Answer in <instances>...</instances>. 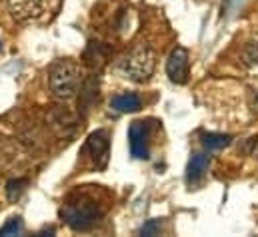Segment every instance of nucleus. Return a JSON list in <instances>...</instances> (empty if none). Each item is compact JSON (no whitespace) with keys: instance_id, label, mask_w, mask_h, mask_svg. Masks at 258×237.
Masks as SVG:
<instances>
[{"instance_id":"obj_1","label":"nucleus","mask_w":258,"mask_h":237,"mask_svg":"<svg viewBox=\"0 0 258 237\" xmlns=\"http://www.w3.org/2000/svg\"><path fill=\"white\" fill-rule=\"evenodd\" d=\"M60 217L64 219V223L70 229H74V231H88V229H92L100 221L102 209H100V205L94 199L80 195L78 199L68 201V203L62 205Z\"/></svg>"},{"instance_id":"obj_2","label":"nucleus","mask_w":258,"mask_h":237,"mask_svg":"<svg viewBox=\"0 0 258 237\" xmlns=\"http://www.w3.org/2000/svg\"><path fill=\"white\" fill-rule=\"evenodd\" d=\"M80 66L74 60H58L48 70V88L50 92L60 98L68 100L78 92L80 86Z\"/></svg>"},{"instance_id":"obj_3","label":"nucleus","mask_w":258,"mask_h":237,"mask_svg":"<svg viewBox=\"0 0 258 237\" xmlns=\"http://www.w3.org/2000/svg\"><path fill=\"white\" fill-rule=\"evenodd\" d=\"M154 68H156V52L146 42H138L122 64L124 74L134 82H146L154 74Z\"/></svg>"},{"instance_id":"obj_4","label":"nucleus","mask_w":258,"mask_h":237,"mask_svg":"<svg viewBox=\"0 0 258 237\" xmlns=\"http://www.w3.org/2000/svg\"><path fill=\"white\" fill-rule=\"evenodd\" d=\"M166 74L170 78V82L182 86L188 82V76H190V56H188V50L182 48V46H176L170 56L166 60Z\"/></svg>"},{"instance_id":"obj_5","label":"nucleus","mask_w":258,"mask_h":237,"mask_svg":"<svg viewBox=\"0 0 258 237\" xmlns=\"http://www.w3.org/2000/svg\"><path fill=\"white\" fill-rule=\"evenodd\" d=\"M130 154L138 160H146L150 156V128L146 122L136 120L128 128Z\"/></svg>"},{"instance_id":"obj_6","label":"nucleus","mask_w":258,"mask_h":237,"mask_svg":"<svg viewBox=\"0 0 258 237\" xmlns=\"http://www.w3.org/2000/svg\"><path fill=\"white\" fill-rule=\"evenodd\" d=\"M86 152L90 154L92 162L96 164L98 170H104L108 164V156H110V140L108 134L104 130H96L88 136L86 140Z\"/></svg>"},{"instance_id":"obj_7","label":"nucleus","mask_w":258,"mask_h":237,"mask_svg":"<svg viewBox=\"0 0 258 237\" xmlns=\"http://www.w3.org/2000/svg\"><path fill=\"white\" fill-rule=\"evenodd\" d=\"M6 6L18 22H30L42 14V0H6Z\"/></svg>"},{"instance_id":"obj_8","label":"nucleus","mask_w":258,"mask_h":237,"mask_svg":"<svg viewBox=\"0 0 258 237\" xmlns=\"http://www.w3.org/2000/svg\"><path fill=\"white\" fill-rule=\"evenodd\" d=\"M110 108L118 114H132V112H138L142 108V100L134 92H124V94H118L110 100Z\"/></svg>"},{"instance_id":"obj_9","label":"nucleus","mask_w":258,"mask_h":237,"mask_svg":"<svg viewBox=\"0 0 258 237\" xmlns=\"http://www.w3.org/2000/svg\"><path fill=\"white\" fill-rule=\"evenodd\" d=\"M210 166V156L208 154H194L188 162V170H186V179L188 183H198L202 176L206 174Z\"/></svg>"},{"instance_id":"obj_10","label":"nucleus","mask_w":258,"mask_h":237,"mask_svg":"<svg viewBox=\"0 0 258 237\" xmlns=\"http://www.w3.org/2000/svg\"><path fill=\"white\" fill-rule=\"evenodd\" d=\"M230 142H232V136H228V134H214V132L202 134V146L206 150H222Z\"/></svg>"},{"instance_id":"obj_11","label":"nucleus","mask_w":258,"mask_h":237,"mask_svg":"<svg viewBox=\"0 0 258 237\" xmlns=\"http://www.w3.org/2000/svg\"><path fill=\"white\" fill-rule=\"evenodd\" d=\"M26 185H28V179H24V178L10 179V181L6 183V197H8V201H16V199L24 193Z\"/></svg>"},{"instance_id":"obj_12","label":"nucleus","mask_w":258,"mask_h":237,"mask_svg":"<svg viewBox=\"0 0 258 237\" xmlns=\"http://www.w3.org/2000/svg\"><path fill=\"white\" fill-rule=\"evenodd\" d=\"M24 231V223L20 217H10L4 227H0V235H20Z\"/></svg>"},{"instance_id":"obj_13","label":"nucleus","mask_w":258,"mask_h":237,"mask_svg":"<svg viewBox=\"0 0 258 237\" xmlns=\"http://www.w3.org/2000/svg\"><path fill=\"white\" fill-rule=\"evenodd\" d=\"M158 231H160V221H158V219H150V221L140 229L142 235H156Z\"/></svg>"},{"instance_id":"obj_14","label":"nucleus","mask_w":258,"mask_h":237,"mask_svg":"<svg viewBox=\"0 0 258 237\" xmlns=\"http://www.w3.org/2000/svg\"><path fill=\"white\" fill-rule=\"evenodd\" d=\"M246 60H248L250 64L258 62V44H256V42L248 46V50H246Z\"/></svg>"}]
</instances>
